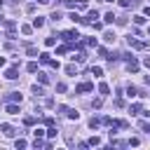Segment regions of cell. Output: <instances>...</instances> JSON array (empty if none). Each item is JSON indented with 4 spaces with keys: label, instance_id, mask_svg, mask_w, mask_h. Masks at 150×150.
Segmentation results:
<instances>
[{
    "label": "cell",
    "instance_id": "6da1fadb",
    "mask_svg": "<svg viewBox=\"0 0 150 150\" xmlns=\"http://www.w3.org/2000/svg\"><path fill=\"white\" fill-rule=\"evenodd\" d=\"M127 45H129V47H134V49H145V47H148L145 42H141V40H136V38H131V35L127 38Z\"/></svg>",
    "mask_w": 150,
    "mask_h": 150
},
{
    "label": "cell",
    "instance_id": "7a4b0ae2",
    "mask_svg": "<svg viewBox=\"0 0 150 150\" xmlns=\"http://www.w3.org/2000/svg\"><path fill=\"white\" fill-rule=\"evenodd\" d=\"M61 38H63L66 42H75L80 35H77V30H63V33H61Z\"/></svg>",
    "mask_w": 150,
    "mask_h": 150
},
{
    "label": "cell",
    "instance_id": "3957f363",
    "mask_svg": "<svg viewBox=\"0 0 150 150\" xmlns=\"http://www.w3.org/2000/svg\"><path fill=\"white\" fill-rule=\"evenodd\" d=\"M0 131L7 136V138H12V136H16V129L12 127V124H0Z\"/></svg>",
    "mask_w": 150,
    "mask_h": 150
},
{
    "label": "cell",
    "instance_id": "277c9868",
    "mask_svg": "<svg viewBox=\"0 0 150 150\" xmlns=\"http://www.w3.org/2000/svg\"><path fill=\"white\" fill-rule=\"evenodd\" d=\"M94 89V84L91 82H82V84H77L75 87V94H84V91H91Z\"/></svg>",
    "mask_w": 150,
    "mask_h": 150
},
{
    "label": "cell",
    "instance_id": "5b68a950",
    "mask_svg": "<svg viewBox=\"0 0 150 150\" xmlns=\"http://www.w3.org/2000/svg\"><path fill=\"white\" fill-rule=\"evenodd\" d=\"M5 77H7V80H16V77H19V70H16V66L7 68V70H5Z\"/></svg>",
    "mask_w": 150,
    "mask_h": 150
},
{
    "label": "cell",
    "instance_id": "8992f818",
    "mask_svg": "<svg viewBox=\"0 0 150 150\" xmlns=\"http://www.w3.org/2000/svg\"><path fill=\"white\" fill-rule=\"evenodd\" d=\"M7 101H9V103H21V101H23V96H21L19 91H12V94L7 96Z\"/></svg>",
    "mask_w": 150,
    "mask_h": 150
},
{
    "label": "cell",
    "instance_id": "52a82bcc",
    "mask_svg": "<svg viewBox=\"0 0 150 150\" xmlns=\"http://www.w3.org/2000/svg\"><path fill=\"white\" fill-rule=\"evenodd\" d=\"M127 70H129V73H136V70H138V61H136L134 56L129 59V63H127Z\"/></svg>",
    "mask_w": 150,
    "mask_h": 150
},
{
    "label": "cell",
    "instance_id": "ba28073f",
    "mask_svg": "<svg viewBox=\"0 0 150 150\" xmlns=\"http://www.w3.org/2000/svg\"><path fill=\"white\" fill-rule=\"evenodd\" d=\"M45 26V16H35L33 19V28H42Z\"/></svg>",
    "mask_w": 150,
    "mask_h": 150
},
{
    "label": "cell",
    "instance_id": "9c48e42d",
    "mask_svg": "<svg viewBox=\"0 0 150 150\" xmlns=\"http://www.w3.org/2000/svg\"><path fill=\"white\" fill-rule=\"evenodd\" d=\"M7 112H9V115H19V105H16V103H9V105H7Z\"/></svg>",
    "mask_w": 150,
    "mask_h": 150
},
{
    "label": "cell",
    "instance_id": "30bf717a",
    "mask_svg": "<svg viewBox=\"0 0 150 150\" xmlns=\"http://www.w3.org/2000/svg\"><path fill=\"white\" fill-rule=\"evenodd\" d=\"M101 122H103V120H98V117H91V120H89V127H91V129H98V127H101Z\"/></svg>",
    "mask_w": 150,
    "mask_h": 150
},
{
    "label": "cell",
    "instance_id": "8fae6325",
    "mask_svg": "<svg viewBox=\"0 0 150 150\" xmlns=\"http://www.w3.org/2000/svg\"><path fill=\"white\" fill-rule=\"evenodd\" d=\"M70 59H73V61H77V63H82L87 56H84V52H77V54H75V56H70Z\"/></svg>",
    "mask_w": 150,
    "mask_h": 150
},
{
    "label": "cell",
    "instance_id": "7c38bea8",
    "mask_svg": "<svg viewBox=\"0 0 150 150\" xmlns=\"http://www.w3.org/2000/svg\"><path fill=\"white\" fill-rule=\"evenodd\" d=\"M40 61H42L45 66H49V61H52V56H49L47 52H42V54H40Z\"/></svg>",
    "mask_w": 150,
    "mask_h": 150
},
{
    "label": "cell",
    "instance_id": "4fadbf2b",
    "mask_svg": "<svg viewBox=\"0 0 150 150\" xmlns=\"http://www.w3.org/2000/svg\"><path fill=\"white\" fill-rule=\"evenodd\" d=\"M103 40H105V42H115V33H112V30H108V33L103 35Z\"/></svg>",
    "mask_w": 150,
    "mask_h": 150
},
{
    "label": "cell",
    "instance_id": "5bb4252c",
    "mask_svg": "<svg viewBox=\"0 0 150 150\" xmlns=\"http://www.w3.org/2000/svg\"><path fill=\"white\" fill-rule=\"evenodd\" d=\"M26 70H28V73H38V63H35V61H30V63L26 66Z\"/></svg>",
    "mask_w": 150,
    "mask_h": 150
},
{
    "label": "cell",
    "instance_id": "9a60e30c",
    "mask_svg": "<svg viewBox=\"0 0 150 150\" xmlns=\"http://www.w3.org/2000/svg\"><path fill=\"white\" fill-rule=\"evenodd\" d=\"M91 75L101 77V75H103V68H101V66H94V68H91Z\"/></svg>",
    "mask_w": 150,
    "mask_h": 150
},
{
    "label": "cell",
    "instance_id": "2e32d148",
    "mask_svg": "<svg viewBox=\"0 0 150 150\" xmlns=\"http://www.w3.org/2000/svg\"><path fill=\"white\" fill-rule=\"evenodd\" d=\"M98 91H101V94H103V96H105V94H108V91H110V87H108V84H105V82H101V84H98Z\"/></svg>",
    "mask_w": 150,
    "mask_h": 150
},
{
    "label": "cell",
    "instance_id": "e0dca14e",
    "mask_svg": "<svg viewBox=\"0 0 150 150\" xmlns=\"http://www.w3.org/2000/svg\"><path fill=\"white\" fill-rule=\"evenodd\" d=\"M94 19H98V12H96V9H91V12L87 14V21H94Z\"/></svg>",
    "mask_w": 150,
    "mask_h": 150
},
{
    "label": "cell",
    "instance_id": "ac0fdd59",
    "mask_svg": "<svg viewBox=\"0 0 150 150\" xmlns=\"http://www.w3.org/2000/svg\"><path fill=\"white\" fill-rule=\"evenodd\" d=\"M103 21H105V23H112V21H115V14H112V12H108V14L103 16Z\"/></svg>",
    "mask_w": 150,
    "mask_h": 150
},
{
    "label": "cell",
    "instance_id": "d6986e66",
    "mask_svg": "<svg viewBox=\"0 0 150 150\" xmlns=\"http://www.w3.org/2000/svg\"><path fill=\"white\" fill-rule=\"evenodd\" d=\"M134 23H136V26H141V23H145V16H143V14H138V16H134Z\"/></svg>",
    "mask_w": 150,
    "mask_h": 150
},
{
    "label": "cell",
    "instance_id": "ffe728a7",
    "mask_svg": "<svg viewBox=\"0 0 150 150\" xmlns=\"http://www.w3.org/2000/svg\"><path fill=\"white\" fill-rule=\"evenodd\" d=\"M26 52H28V56H40V54H38V49H35L33 45H28V49H26Z\"/></svg>",
    "mask_w": 150,
    "mask_h": 150
},
{
    "label": "cell",
    "instance_id": "44dd1931",
    "mask_svg": "<svg viewBox=\"0 0 150 150\" xmlns=\"http://www.w3.org/2000/svg\"><path fill=\"white\" fill-rule=\"evenodd\" d=\"M89 7V0H77V9H87Z\"/></svg>",
    "mask_w": 150,
    "mask_h": 150
},
{
    "label": "cell",
    "instance_id": "7402d4cb",
    "mask_svg": "<svg viewBox=\"0 0 150 150\" xmlns=\"http://www.w3.org/2000/svg\"><path fill=\"white\" fill-rule=\"evenodd\" d=\"M21 33H23V35H30V33H33V26H21Z\"/></svg>",
    "mask_w": 150,
    "mask_h": 150
},
{
    "label": "cell",
    "instance_id": "603a6c76",
    "mask_svg": "<svg viewBox=\"0 0 150 150\" xmlns=\"http://www.w3.org/2000/svg\"><path fill=\"white\" fill-rule=\"evenodd\" d=\"M66 73H68V75H77V68H75V66H66Z\"/></svg>",
    "mask_w": 150,
    "mask_h": 150
},
{
    "label": "cell",
    "instance_id": "cb8c5ba5",
    "mask_svg": "<svg viewBox=\"0 0 150 150\" xmlns=\"http://www.w3.org/2000/svg\"><path fill=\"white\" fill-rule=\"evenodd\" d=\"M38 80H40V82H42V84H47V82H49V77H47V75H45V73H38Z\"/></svg>",
    "mask_w": 150,
    "mask_h": 150
},
{
    "label": "cell",
    "instance_id": "d4e9b609",
    "mask_svg": "<svg viewBox=\"0 0 150 150\" xmlns=\"http://www.w3.org/2000/svg\"><path fill=\"white\" fill-rule=\"evenodd\" d=\"M127 96L134 98V96H136V87H127Z\"/></svg>",
    "mask_w": 150,
    "mask_h": 150
},
{
    "label": "cell",
    "instance_id": "484cf974",
    "mask_svg": "<svg viewBox=\"0 0 150 150\" xmlns=\"http://www.w3.org/2000/svg\"><path fill=\"white\" fill-rule=\"evenodd\" d=\"M68 117H70V120H80V112H77V110H68Z\"/></svg>",
    "mask_w": 150,
    "mask_h": 150
},
{
    "label": "cell",
    "instance_id": "4316f807",
    "mask_svg": "<svg viewBox=\"0 0 150 150\" xmlns=\"http://www.w3.org/2000/svg\"><path fill=\"white\" fill-rule=\"evenodd\" d=\"M45 45H47V47H54V45H56V38H47Z\"/></svg>",
    "mask_w": 150,
    "mask_h": 150
},
{
    "label": "cell",
    "instance_id": "83f0119b",
    "mask_svg": "<svg viewBox=\"0 0 150 150\" xmlns=\"http://www.w3.org/2000/svg\"><path fill=\"white\" fill-rule=\"evenodd\" d=\"M89 145H101V138H98V136H94V138H89Z\"/></svg>",
    "mask_w": 150,
    "mask_h": 150
},
{
    "label": "cell",
    "instance_id": "f1b7e54d",
    "mask_svg": "<svg viewBox=\"0 0 150 150\" xmlns=\"http://www.w3.org/2000/svg\"><path fill=\"white\" fill-rule=\"evenodd\" d=\"M33 145H35V148H42V145H49V143H42V141H40L38 136H35V141H33Z\"/></svg>",
    "mask_w": 150,
    "mask_h": 150
},
{
    "label": "cell",
    "instance_id": "f546056e",
    "mask_svg": "<svg viewBox=\"0 0 150 150\" xmlns=\"http://www.w3.org/2000/svg\"><path fill=\"white\" fill-rule=\"evenodd\" d=\"M91 26H94V30H101V28H103V23H101V21H91Z\"/></svg>",
    "mask_w": 150,
    "mask_h": 150
},
{
    "label": "cell",
    "instance_id": "4dcf8cb0",
    "mask_svg": "<svg viewBox=\"0 0 150 150\" xmlns=\"http://www.w3.org/2000/svg\"><path fill=\"white\" fill-rule=\"evenodd\" d=\"M129 110H131V112H141V103H134Z\"/></svg>",
    "mask_w": 150,
    "mask_h": 150
},
{
    "label": "cell",
    "instance_id": "1f68e13d",
    "mask_svg": "<svg viewBox=\"0 0 150 150\" xmlns=\"http://www.w3.org/2000/svg\"><path fill=\"white\" fill-rule=\"evenodd\" d=\"M23 122L30 127V124H35V117H30V115H28V117H23Z\"/></svg>",
    "mask_w": 150,
    "mask_h": 150
},
{
    "label": "cell",
    "instance_id": "d6a6232c",
    "mask_svg": "<svg viewBox=\"0 0 150 150\" xmlns=\"http://www.w3.org/2000/svg\"><path fill=\"white\" fill-rule=\"evenodd\" d=\"M47 136H49V138H54V136H56V129H54V127H49V129H47Z\"/></svg>",
    "mask_w": 150,
    "mask_h": 150
},
{
    "label": "cell",
    "instance_id": "836d02e7",
    "mask_svg": "<svg viewBox=\"0 0 150 150\" xmlns=\"http://www.w3.org/2000/svg\"><path fill=\"white\" fill-rule=\"evenodd\" d=\"M33 94H35V96H40V94H42V87H38V84H35V87H33Z\"/></svg>",
    "mask_w": 150,
    "mask_h": 150
},
{
    "label": "cell",
    "instance_id": "e575fe53",
    "mask_svg": "<svg viewBox=\"0 0 150 150\" xmlns=\"http://www.w3.org/2000/svg\"><path fill=\"white\" fill-rule=\"evenodd\" d=\"M16 148H26V141L23 138H16Z\"/></svg>",
    "mask_w": 150,
    "mask_h": 150
},
{
    "label": "cell",
    "instance_id": "d590c367",
    "mask_svg": "<svg viewBox=\"0 0 150 150\" xmlns=\"http://www.w3.org/2000/svg\"><path fill=\"white\" fill-rule=\"evenodd\" d=\"M141 129H143V131H148V134H150V124H148V122H143V124H141Z\"/></svg>",
    "mask_w": 150,
    "mask_h": 150
},
{
    "label": "cell",
    "instance_id": "8d00e7d4",
    "mask_svg": "<svg viewBox=\"0 0 150 150\" xmlns=\"http://www.w3.org/2000/svg\"><path fill=\"white\" fill-rule=\"evenodd\" d=\"M120 5H122V7H129V5H131V0H120Z\"/></svg>",
    "mask_w": 150,
    "mask_h": 150
},
{
    "label": "cell",
    "instance_id": "74e56055",
    "mask_svg": "<svg viewBox=\"0 0 150 150\" xmlns=\"http://www.w3.org/2000/svg\"><path fill=\"white\" fill-rule=\"evenodd\" d=\"M143 66H145V68H150V56H145V59H143Z\"/></svg>",
    "mask_w": 150,
    "mask_h": 150
},
{
    "label": "cell",
    "instance_id": "f35d334b",
    "mask_svg": "<svg viewBox=\"0 0 150 150\" xmlns=\"http://www.w3.org/2000/svg\"><path fill=\"white\" fill-rule=\"evenodd\" d=\"M5 63H7V61H5V59H2V56H0V68H2V66H5Z\"/></svg>",
    "mask_w": 150,
    "mask_h": 150
},
{
    "label": "cell",
    "instance_id": "ab89813d",
    "mask_svg": "<svg viewBox=\"0 0 150 150\" xmlns=\"http://www.w3.org/2000/svg\"><path fill=\"white\" fill-rule=\"evenodd\" d=\"M2 5H5V0H0V7H2Z\"/></svg>",
    "mask_w": 150,
    "mask_h": 150
},
{
    "label": "cell",
    "instance_id": "60d3db41",
    "mask_svg": "<svg viewBox=\"0 0 150 150\" xmlns=\"http://www.w3.org/2000/svg\"><path fill=\"white\" fill-rule=\"evenodd\" d=\"M148 35H150V28H148Z\"/></svg>",
    "mask_w": 150,
    "mask_h": 150
},
{
    "label": "cell",
    "instance_id": "b9f144b4",
    "mask_svg": "<svg viewBox=\"0 0 150 150\" xmlns=\"http://www.w3.org/2000/svg\"><path fill=\"white\" fill-rule=\"evenodd\" d=\"M0 21H2V19H0Z\"/></svg>",
    "mask_w": 150,
    "mask_h": 150
}]
</instances>
